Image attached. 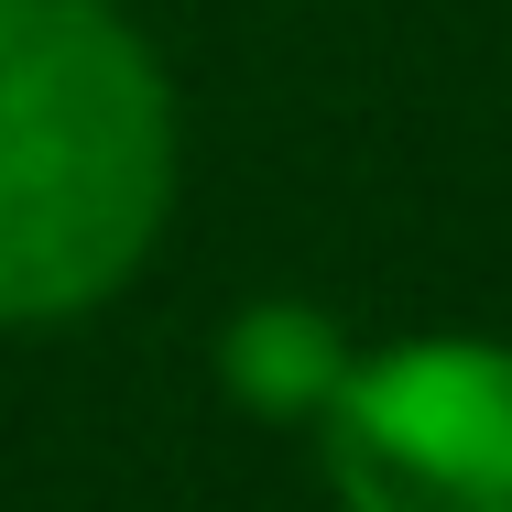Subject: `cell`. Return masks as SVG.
<instances>
[{
    "instance_id": "obj_1",
    "label": "cell",
    "mask_w": 512,
    "mask_h": 512,
    "mask_svg": "<svg viewBox=\"0 0 512 512\" xmlns=\"http://www.w3.org/2000/svg\"><path fill=\"white\" fill-rule=\"evenodd\" d=\"M175 218V88L109 0H0V327L109 306Z\"/></svg>"
},
{
    "instance_id": "obj_2",
    "label": "cell",
    "mask_w": 512,
    "mask_h": 512,
    "mask_svg": "<svg viewBox=\"0 0 512 512\" xmlns=\"http://www.w3.org/2000/svg\"><path fill=\"white\" fill-rule=\"evenodd\" d=\"M316 469L338 512H512V349L393 338L360 349L316 414Z\"/></svg>"
},
{
    "instance_id": "obj_3",
    "label": "cell",
    "mask_w": 512,
    "mask_h": 512,
    "mask_svg": "<svg viewBox=\"0 0 512 512\" xmlns=\"http://www.w3.org/2000/svg\"><path fill=\"white\" fill-rule=\"evenodd\" d=\"M349 360H360L349 327L327 306H295V295H262V306H240L218 327V393L240 414H262V425H316L338 404Z\"/></svg>"
}]
</instances>
